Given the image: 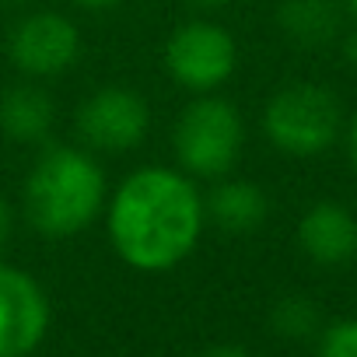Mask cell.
Here are the masks:
<instances>
[{
  "label": "cell",
  "mask_w": 357,
  "mask_h": 357,
  "mask_svg": "<svg viewBox=\"0 0 357 357\" xmlns=\"http://www.w3.org/2000/svg\"><path fill=\"white\" fill-rule=\"evenodd\" d=\"M347 11H350V18L357 22V0H347Z\"/></svg>",
  "instance_id": "44dd1931"
},
{
  "label": "cell",
  "mask_w": 357,
  "mask_h": 357,
  "mask_svg": "<svg viewBox=\"0 0 357 357\" xmlns=\"http://www.w3.org/2000/svg\"><path fill=\"white\" fill-rule=\"evenodd\" d=\"M315 357H357V319H340L326 326Z\"/></svg>",
  "instance_id": "5bb4252c"
},
{
  "label": "cell",
  "mask_w": 357,
  "mask_h": 357,
  "mask_svg": "<svg viewBox=\"0 0 357 357\" xmlns=\"http://www.w3.org/2000/svg\"><path fill=\"white\" fill-rule=\"evenodd\" d=\"M204 214L207 225H218L228 235H249L263 228L270 214V200L263 186L249 183V178H214V186L204 193Z\"/></svg>",
  "instance_id": "30bf717a"
},
{
  "label": "cell",
  "mask_w": 357,
  "mask_h": 357,
  "mask_svg": "<svg viewBox=\"0 0 357 357\" xmlns=\"http://www.w3.org/2000/svg\"><path fill=\"white\" fill-rule=\"evenodd\" d=\"M50 298L43 284L0 259V357H29L50 333Z\"/></svg>",
  "instance_id": "ba28073f"
},
{
  "label": "cell",
  "mask_w": 357,
  "mask_h": 357,
  "mask_svg": "<svg viewBox=\"0 0 357 357\" xmlns=\"http://www.w3.org/2000/svg\"><path fill=\"white\" fill-rule=\"evenodd\" d=\"M263 133L277 151L291 158H315L340 140L343 105L322 84L312 81L284 84L263 105Z\"/></svg>",
  "instance_id": "277c9868"
},
{
  "label": "cell",
  "mask_w": 357,
  "mask_h": 357,
  "mask_svg": "<svg viewBox=\"0 0 357 357\" xmlns=\"http://www.w3.org/2000/svg\"><path fill=\"white\" fill-rule=\"evenodd\" d=\"M343 60H347L350 67H357V29L343 36Z\"/></svg>",
  "instance_id": "e0dca14e"
},
{
  "label": "cell",
  "mask_w": 357,
  "mask_h": 357,
  "mask_svg": "<svg viewBox=\"0 0 357 357\" xmlns=\"http://www.w3.org/2000/svg\"><path fill=\"white\" fill-rule=\"evenodd\" d=\"M11 231H15V214H11V204L0 197V259H4V249L11 242Z\"/></svg>",
  "instance_id": "9a60e30c"
},
{
  "label": "cell",
  "mask_w": 357,
  "mask_h": 357,
  "mask_svg": "<svg viewBox=\"0 0 357 357\" xmlns=\"http://www.w3.org/2000/svg\"><path fill=\"white\" fill-rule=\"evenodd\" d=\"M74 123L88 151L123 154L144 144L151 130V109H147V98L137 95L133 88L105 84L77 105Z\"/></svg>",
  "instance_id": "8992f818"
},
{
  "label": "cell",
  "mask_w": 357,
  "mask_h": 357,
  "mask_svg": "<svg viewBox=\"0 0 357 357\" xmlns=\"http://www.w3.org/2000/svg\"><path fill=\"white\" fill-rule=\"evenodd\" d=\"M186 4H193V8H200V11H221V8L231 4V0H186Z\"/></svg>",
  "instance_id": "ffe728a7"
},
{
  "label": "cell",
  "mask_w": 357,
  "mask_h": 357,
  "mask_svg": "<svg viewBox=\"0 0 357 357\" xmlns=\"http://www.w3.org/2000/svg\"><path fill=\"white\" fill-rule=\"evenodd\" d=\"M277 22L287 39L298 46H326L340 36V4L336 0H284Z\"/></svg>",
  "instance_id": "7c38bea8"
},
{
  "label": "cell",
  "mask_w": 357,
  "mask_h": 357,
  "mask_svg": "<svg viewBox=\"0 0 357 357\" xmlns=\"http://www.w3.org/2000/svg\"><path fill=\"white\" fill-rule=\"evenodd\" d=\"M56 123L53 95L36 81H18L0 95V130L15 144H46Z\"/></svg>",
  "instance_id": "8fae6325"
},
{
  "label": "cell",
  "mask_w": 357,
  "mask_h": 357,
  "mask_svg": "<svg viewBox=\"0 0 357 357\" xmlns=\"http://www.w3.org/2000/svg\"><path fill=\"white\" fill-rule=\"evenodd\" d=\"M298 245L319 266H347L357 259V218L336 200L312 204L298 221Z\"/></svg>",
  "instance_id": "9c48e42d"
},
{
  "label": "cell",
  "mask_w": 357,
  "mask_h": 357,
  "mask_svg": "<svg viewBox=\"0 0 357 357\" xmlns=\"http://www.w3.org/2000/svg\"><path fill=\"white\" fill-rule=\"evenodd\" d=\"M74 4L84 11H109V8H119L123 0H74Z\"/></svg>",
  "instance_id": "d6986e66"
},
{
  "label": "cell",
  "mask_w": 357,
  "mask_h": 357,
  "mask_svg": "<svg viewBox=\"0 0 357 357\" xmlns=\"http://www.w3.org/2000/svg\"><path fill=\"white\" fill-rule=\"evenodd\" d=\"M25 218L46 238L88 231L109 200V178L84 144H50L25 175Z\"/></svg>",
  "instance_id": "7a4b0ae2"
},
{
  "label": "cell",
  "mask_w": 357,
  "mask_h": 357,
  "mask_svg": "<svg viewBox=\"0 0 357 357\" xmlns=\"http://www.w3.org/2000/svg\"><path fill=\"white\" fill-rule=\"evenodd\" d=\"M0 4H29V0H0Z\"/></svg>",
  "instance_id": "7402d4cb"
},
{
  "label": "cell",
  "mask_w": 357,
  "mask_h": 357,
  "mask_svg": "<svg viewBox=\"0 0 357 357\" xmlns=\"http://www.w3.org/2000/svg\"><path fill=\"white\" fill-rule=\"evenodd\" d=\"M161 63L183 91L214 95L231 81L238 67V43L225 25L193 18L172 29L161 50Z\"/></svg>",
  "instance_id": "5b68a950"
},
{
  "label": "cell",
  "mask_w": 357,
  "mask_h": 357,
  "mask_svg": "<svg viewBox=\"0 0 357 357\" xmlns=\"http://www.w3.org/2000/svg\"><path fill=\"white\" fill-rule=\"evenodd\" d=\"M204 228V190L183 168L144 165L105 200L109 242L116 256L140 273H165L190 259Z\"/></svg>",
  "instance_id": "6da1fadb"
},
{
  "label": "cell",
  "mask_w": 357,
  "mask_h": 357,
  "mask_svg": "<svg viewBox=\"0 0 357 357\" xmlns=\"http://www.w3.org/2000/svg\"><path fill=\"white\" fill-rule=\"evenodd\" d=\"M175 168L193 178H225L245 151V119L225 95H193L172 126Z\"/></svg>",
  "instance_id": "3957f363"
},
{
  "label": "cell",
  "mask_w": 357,
  "mask_h": 357,
  "mask_svg": "<svg viewBox=\"0 0 357 357\" xmlns=\"http://www.w3.org/2000/svg\"><path fill=\"white\" fill-rule=\"evenodd\" d=\"M204 357H252L249 350H242V347H231V343H225V347H211Z\"/></svg>",
  "instance_id": "ac0fdd59"
},
{
  "label": "cell",
  "mask_w": 357,
  "mask_h": 357,
  "mask_svg": "<svg viewBox=\"0 0 357 357\" xmlns=\"http://www.w3.org/2000/svg\"><path fill=\"white\" fill-rule=\"evenodd\" d=\"M270 326L277 336L284 340H305L319 329V308L312 298H301V294H287L273 305L270 312Z\"/></svg>",
  "instance_id": "4fadbf2b"
},
{
  "label": "cell",
  "mask_w": 357,
  "mask_h": 357,
  "mask_svg": "<svg viewBox=\"0 0 357 357\" xmlns=\"http://www.w3.org/2000/svg\"><path fill=\"white\" fill-rule=\"evenodd\" d=\"M8 56L22 77H60L81 56V29L60 11H32L11 29Z\"/></svg>",
  "instance_id": "52a82bcc"
},
{
  "label": "cell",
  "mask_w": 357,
  "mask_h": 357,
  "mask_svg": "<svg viewBox=\"0 0 357 357\" xmlns=\"http://www.w3.org/2000/svg\"><path fill=\"white\" fill-rule=\"evenodd\" d=\"M347 154H350V165L357 168V112L347 123Z\"/></svg>",
  "instance_id": "2e32d148"
}]
</instances>
